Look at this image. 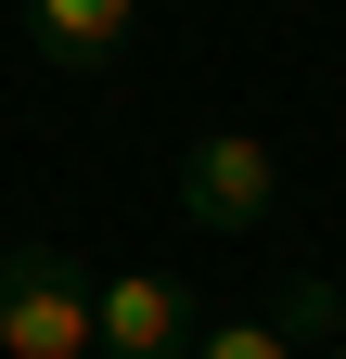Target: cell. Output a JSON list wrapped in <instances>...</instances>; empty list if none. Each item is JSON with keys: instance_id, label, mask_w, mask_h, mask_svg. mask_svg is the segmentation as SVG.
<instances>
[{"instance_id": "6da1fadb", "label": "cell", "mask_w": 346, "mask_h": 359, "mask_svg": "<svg viewBox=\"0 0 346 359\" xmlns=\"http://www.w3.org/2000/svg\"><path fill=\"white\" fill-rule=\"evenodd\" d=\"M0 359H103V283L64 244H0Z\"/></svg>"}, {"instance_id": "7a4b0ae2", "label": "cell", "mask_w": 346, "mask_h": 359, "mask_svg": "<svg viewBox=\"0 0 346 359\" xmlns=\"http://www.w3.org/2000/svg\"><path fill=\"white\" fill-rule=\"evenodd\" d=\"M270 205H282V154L256 142V128H205V142L180 154V218L193 231H270Z\"/></svg>"}, {"instance_id": "3957f363", "label": "cell", "mask_w": 346, "mask_h": 359, "mask_svg": "<svg viewBox=\"0 0 346 359\" xmlns=\"http://www.w3.org/2000/svg\"><path fill=\"white\" fill-rule=\"evenodd\" d=\"M193 283H167V269H116L103 283V359H193Z\"/></svg>"}, {"instance_id": "277c9868", "label": "cell", "mask_w": 346, "mask_h": 359, "mask_svg": "<svg viewBox=\"0 0 346 359\" xmlns=\"http://www.w3.org/2000/svg\"><path fill=\"white\" fill-rule=\"evenodd\" d=\"M128 13H141V0H26L39 52H52L64 77H103V65L128 52Z\"/></svg>"}, {"instance_id": "5b68a950", "label": "cell", "mask_w": 346, "mask_h": 359, "mask_svg": "<svg viewBox=\"0 0 346 359\" xmlns=\"http://www.w3.org/2000/svg\"><path fill=\"white\" fill-rule=\"evenodd\" d=\"M270 321H282L295 346H346V283H321V269H295V283H282V308H270Z\"/></svg>"}, {"instance_id": "8992f818", "label": "cell", "mask_w": 346, "mask_h": 359, "mask_svg": "<svg viewBox=\"0 0 346 359\" xmlns=\"http://www.w3.org/2000/svg\"><path fill=\"white\" fill-rule=\"evenodd\" d=\"M193 359H308V346H295L282 321H205V334H193Z\"/></svg>"}, {"instance_id": "52a82bcc", "label": "cell", "mask_w": 346, "mask_h": 359, "mask_svg": "<svg viewBox=\"0 0 346 359\" xmlns=\"http://www.w3.org/2000/svg\"><path fill=\"white\" fill-rule=\"evenodd\" d=\"M333 359H346V346H333Z\"/></svg>"}]
</instances>
